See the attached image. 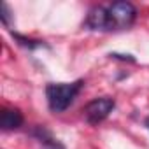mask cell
<instances>
[{"label":"cell","instance_id":"1","mask_svg":"<svg viewBox=\"0 0 149 149\" xmlns=\"http://www.w3.org/2000/svg\"><path fill=\"white\" fill-rule=\"evenodd\" d=\"M84 81H74V83H51L46 86V98H47V105L53 112H63L70 107V104L74 102L79 95V91L83 90Z\"/></svg>","mask_w":149,"mask_h":149},{"label":"cell","instance_id":"2","mask_svg":"<svg viewBox=\"0 0 149 149\" xmlns=\"http://www.w3.org/2000/svg\"><path fill=\"white\" fill-rule=\"evenodd\" d=\"M137 19V9L130 2H114L107 7V26L111 30L130 28Z\"/></svg>","mask_w":149,"mask_h":149},{"label":"cell","instance_id":"3","mask_svg":"<svg viewBox=\"0 0 149 149\" xmlns=\"http://www.w3.org/2000/svg\"><path fill=\"white\" fill-rule=\"evenodd\" d=\"M116 102L111 97H98L93 98L86 107H84V118L90 125H98L104 119H107V116L114 111Z\"/></svg>","mask_w":149,"mask_h":149},{"label":"cell","instance_id":"4","mask_svg":"<svg viewBox=\"0 0 149 149\" xmlns=\"http://www.w3.org/2000/svg\"><path fill=\"white\" fill-rule=\"evenodd\" d=\"M32 135L42 144L44 149H65V146H63L58 139H54L53 133H51L46 126H35V128L32 130Z\"/></svg>","mask_w":149,"mask_h":149},{"label":"cell","instance_id":"5","mask_svg":"<svg viewBox=\"0 0 149 149\" xmlns=\"http://www.w3.org/2000/svg\"><path fill=\"white\" fill-rule=\"evenodd\" d=\"M23 125V114L18 109H4L2 116H0V126L2 130H16Z\"/></svg>","mask_w":149,"mask_h":149},{"label":"cell","instance_id":"6","mask_svg":"<svg viewBox=\"0 0 149 149\" xmlns=\"http://www.w3.org/2000/svg\"><path fill=\"white\" fill-rule=\"evenodd\" d=\"M11 18H13V13H11L9 6L6 2H2V4H0V19H2L4 26H7V28L11 26Z\"/></svg>","mask_w":149,"mask_h":149},{"label":"cell","instance_id":"7","mask_svg":"<svg viewBox=\"0 0 149 149\" xmlns=\"http://www.w3.org/2000/svg\"><path fill=\"white\" fill-rule=\"evenodd\" d=\"M14 35V39L21 44V46H26V47H30V49H33V47H40V46H44V42H40V40H32V39H26V37H21V35H18V33H13Z\"/></svg>","mask_w":149,"mask_h":149},{"label":"cell","instance_id":"8","mask_svg":"<svg viewBox=\"0 0 149 149\" xmlns=\"http://www.w3.org/2000/svg\"><path fill=\"white\" fill-rule=\"evenodd\" d=\"M146 126H147V130H149V116L146 118Z\"/></svg>","mask_w":149,"mask_h":149}]
</instances>
